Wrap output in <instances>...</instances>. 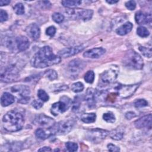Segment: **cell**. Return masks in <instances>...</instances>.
I'll use <instances>...</instances> for the list:
<instances>
[{
    "instance_id": "obj_1",
    "label": "cell",
    "mask_w": 152,
    "mask_h": 152,
    "mask_svg": "<svg viewBox=\"0 0 152 152\" xmlns=\"http://www.w3.org/2000/svg\"><path fill=\"white\" fill-rule=\"evenodd\" d=\"M61 58L55 55L48 46L40 48L31 59V65L37 68H43L59 63Z\"/></svg>"
},
{
    "instance_id": "obj_2",
    "label": "cell",
    "mask_w": 152,
    "mask_h": 152,
    "mask_svg": "<svg viewBox=\"0 0 152 152\" xmlns=\"http://www.w3.org/2000/svg\"><path fill=\"white\" fill-rule=\"evenodd\" d=\"M23 116L20 112L11 110L7 112L2 118L3 126L9 132H16L20 130L24 125Z\"/></svg>"
},
{
    "instance_id": "obj_3",
    "label": "cell",
    "mask_w": 152,
    "mask_h": 152,
    "mask_svg": "<svg viewBox=\"0 0 152 152\" xmlns=\"http://www.w3.org/2000/svg\"><path fill=\"white\" fill-rule=\"evenodd\" d=\"M122 62L125 66L134 69H141L144 65L141 56L133 50H129L125 53Z\"/></svg>"
},
{
    "instance_id": "obj_4",
    "label": "cell",
    "mask_w": 152,
    "mask_h": 152,
    "mask_svg": "<svg viewBox=\"0 0 152 152\" xmlns=\"http://www.w3.org/2000/svg\"><path fill=\"white\" fill-rule=\"evenodd\" d=\"M74 122L71 119L61 121L55 124L52 127L49 128V131L52 135H64L68 133L73 128Z\"/></svg>"
},
{
    "instance_id": "obj_5",
    "label": "cell",
    "mask_w": 152,
    "mask_h": 152,
    "mask_svg": "<svg viewBox=\"0 0 152 152\" xmlns=\"http://www.w3.org/2000/svg\"><path fill=\"white\" fill-rule=\"evenodd\" d=\"M65 12L71 18L81 20L83 21L90 20L93 14V11L91 10L80 8H69L65 11Z\"/></svg>"
},
{
    "instance_id": "obj_6",
    "label": "cell",
    "mask_w": 152,
    "mask_h": 152,
    "mask_svg": "<svg viewBox=\"0 0 152 152\" xmlns=\"http://www.w3.org/2000/svg\"><path fill=\"white\" fill-rule=\"evenodd\" d=\"M138 87V84L132 85H122L118 84V86L114 87V91L120 97L125 99L129 97L134 94Z\"/></svg>"
},
{
    "instance_id": "obj_7",
    "label": "cell",
    "mask_w": 152,
    "mask_h": 152,
    "mask_svg": "<svg viewBox=\"0 0 152 152\" xmlns=\"http://www.w3.org/2000/svg\"><path fill=\"white\" fill-rule=\"evenodd\" d=\"M72 104L71 100L66 96L61 98L60 101L53 103L51 107V113L54 116L65 112Z\"/></svg>"
},
{
    "instance_id": "obj_8",
    "label": "cell",
    "mask_w": 152,
    "mask_h": 152,
    "mask_svg": "<svg viewBox=\"0 0 152 152\" xmlns=\"http://www.w3.org/2000/svg\"><path fill=\"white\" fill-rule=\"evenodd\" d=\"M109 131L100 128H94L87 131L86 138L93 143H99L104 140L109 134Z\"/></svg>"
},
{
    "instance_id": "obj_9",
    "label": "cell",
    "mask_w": 152,
    "mask_h": 152,
    "mask_svg": "<svg viewBox=\"0 0 152 152\" xmlns=\"http://www.w3.org/2000/svg\"><path fill=\"white\" fill-rule=\"evenodd\" d=\"M12 92L17 94L19 96L18 102L21 103H27L29 100L30 97L28 94L30 93V89L27 86H15L11 88Z\"/></svg>"
},
{
    "instance_id": "obj_10",
    "label": "cell",
    "mask_w": 152,
    "mask_h": 152,
    "mask_svg": "<svg viewBox=\"0 0 152 152\" xmlns=\"http://www.w3.org/2000/svg\"><path fill=\"white\" fill-rule=\"evenodd\" d=\"M86 62L80 59H74L68 65V71L71 75L77 76L86 66Z\"/></svg>"
},
{
    "instance_id": "obj_11",
    "label": "cell",
    "mask_w": 152,
    "mask_h": 152,
    "mask_svg": "<svg viewBox=\"0 0 152 152\" xmlns=\"http://www.w3.org/2000/svg\"><path fill=\"white\" fill-rule=\"evenodd\" d=\"M118 69L116 66L110 67L100 74V80L104 83H113L118 75Z\"/></svg>"
},
{
    "instance_id": "obj_12",
    "label": "cell",
    "mask_w": 152,
    "mask_h": 152,
    "mask_svg": "<svg viewBox=\"0 0 152 152\" xmlns=\"http://www.w3.org/2000/svg\"><path fill=\"white\" fill-rule=\"evenodd\" d=\"M33 123L36 125L49 129L55 124V121L52 118L45 115L40 114L34 118Z\"/></svg>"
},
{
    "instance_id": "obj_13",
    "label": "cell",
    "mask_w": 152,
    "mask_h": 152,
    "mask_svg": "<svg viewBox=\"0 0 152 152\" xmlns=\"http://www.w3.org/2000/svg\"><path fill=\"white\" fill-rule=\"evenodd\" d=\"M84 49V46L83 45H78L75 46L66 48L59 51L58 56L64 58H68L83 51Z\"/></svg>"
},
{
    "instance_id": "obj_14",
    "label": "cell",
    "mask_w": 152,
    "mask_h": 152,
    "mask_svg": "<svg viewBox=\"0 0 152 152\" xmlns=\"http://www.w3.org/2000/svg\"><path fill=\"white\" fill-rule=\"evenodd\" d=\"M151 114H149L144 116L135 121L134 125L135 127L138 129L148 128L150 129L151 128Z\"/></svg>"
},
{
    "instance_id": "obj_15",
    "label": "cell",
    "mask_w": 152,
    "mask_h": 152,
    "mask_svg": "<svg viewBox=\"0 0 152 152\" xmlns=\"http://www.w3.org/2000/svg\"><path fill=\"white\" fill-rule=\"evenodd\" d=\"M105 52L106 50L103 48H94L86 50L84 53L83 56L86 58L95 59L101 57L105 53Z\"/></svg>"
},
{
    "instance_id": "obj_16",
    "label": "cell",
    "mask_w": 152,
    "mask_h": 152,
    "mask_svg": "<svg viewBox=\"0 0 152 152\" xmlns=\"http://www.w3.org/2000/svg\"><path fill=\"white\" fill-rule=\"evenodd\" d=\"M15 39L16 46L19 51H24L29 48L30 42L28 38H27L26 36H20L17 37Z\"/></svg>"
},
{
    "instance_id": "obj_17",
    "label": "cell",
    "mask_w": 152,
    "mask_h": 152,
    "mask_svg": "<svg viewBox=\"0 0 152 152\" xmlns=\"http://www.w3.org/2000/svg\"><path fill=\"white\" fill-rule=\"evenodd\" d=\"M28 35L34 40H37L40 36V30L36 24H31L26 28Z\"/></svg>"
},
{
    "instance_id": "obj_18",
    "label": "cell",
    "mask_w": 152,
    "mask_h": 152,
    "mask_svg": "<svg viewBox=\"0 0 152 152\" xmlns=\"http://www.w3.org/2000/svg\"><path fill=\"white\" fill-rule=\"evenodd\" d=\"M96 90L93 88H88L87 90L85 99L90 108H93L96 105Z\"/></svg>"
},
{
    "instance_id": "obj_19",
    "label": "cell",
    "mask_w": 152,
    "mask_h": 152,
    "mask_svg": "<svg viewBox=\"0 0 152 152\" xmlns=\"http://www.w3.org/2000/svg\"><path fill=\"white\" fill-rule=\"evenodd\" d=\"M135 20L138 24H147L151 23V16L150 14H145L138 11L135 15Z\"/></svg>"
},
{
    "instance_id": "obj_20",
    "label": "cell",
    "mask_w": 152,
    "mask_h": 152,
    "mask_svg": "<svg viewBox=\"0 0 152 152\" xmlns=\"http://www.w3.org/2000/svg\"><path fill=\"white\" fill-rule=\"evenodd\" d=\"M15 101V97L13 95L8 92H5L2 94L1 98V105L4 107L8 106Z\"/></svg>"
},
{
    "instance_id": "obj_21",
    "label": "cell",
    "mask_w": 152,
    "mask_h": 152,
    "mask_svg": "<svg viewBox=\"0 0 152 152\" xmlns=\"http://www.w3.org/2000/svg\"><path fill=\"white\" fill-rule=\"evenodd\" d=\"M132 27L133 25L131 23L126 22L122 26H121L118 28H117L116 32L120 36H124L129 33L131 31Z\"/></svg>"
},
{
    "instance_id": "obj_22",
    "label": "cell",
    "mask_w": 152,
    "mask_h": 152,
    "mask_svg": "<svg viewBox=\"0 0 152 152\" xmlns=\"http://www.w3.org/2000/svg\"><path fill=\"white\" fill-rule=\"evenodd\" d=\"M62 5L68 8H74L81 4V1L79 0H66L61 2Z\"/></svg>"
},
{
    "instance_id": "obj_23",
    "label": "cell",
    "mask_w": 152,
    "mask_h": 152,
    "mask_svg": "<svg viewBox=\"0 0 152 152\" xmlns=\"http://www.w3.org/2000/svg\"><path fill=\"white\" fill-rule=\"evenodd\" d=\"M96 118V115L94 113H84L81 116V119L84 123H92L95 122Z\"/></svg>"
},
{
    "instance_id": "obj_24",
    "label": "cell",
    "mask_w": 152,
    "mask_h": 152,
    "mask_svg": "<svg viewBox=\"0 0 152 152\" xmlns=\"http://www.w3.org/2000/svg\"><path fill=\"white\" fill-rule=\"evenodd\" d=\"M109 134L110 138L115 140H120L124 136V132L118 129L112 131L110 132H109Z\"/></svg>"
},
{
    "instance_id": "obj_25",
    "label": "cell",
    "mask_w": 152,
    "mask_h": 152,
    "mask_svg": "<svg viewBox=\"0 0 152 152\" xmlns=\"http://www.w3.org/2000/svg\"><path fill=\"white\" fill-rule=\"evenodd\" d=\"M35 135L36 136L41 140H45L46 138H48L50 135H51L52 134L49 132H46L44 129H43L42 128H38L37 129H36V131H35Z\"/></svg>"
},
{
    "instance_id": "obj_26",
    "label": "cell",
    "mask_w": 152,
    "mask_h": 152,
    "mask_svg": "<svg viewBox=\"0 0 152 152\" xmlns=\"http://www.w3.org/2000/svg\"><path fill=\"white\" fill-rule=\"evenodd\" d=\"M84 89V85L81 82H77L72 84L71 90L74 93H80Z\"/></svg>"
},
{
    "instance_id": "obj_27",
    "label": "cell",
    "mask_w": 152,
    "mask_h": 152,
    "mask_svg": "<svg viewBox=\"0 0 152 152\" xmlns=\"http://www.w3.org/2000/svg\"><path fill=\"white\" fill-rule=\"evenodd\" d=\"M137 33L138 36H140V37H147L150 34L149 31L145 27H144L143 26L138 27L137 30Z\"/></svg>"
},
{
    "instance_id": "obj_28",
    "label": "cell",
    "mask_w": 152,
    "mask_h": 152,
    "mask_svg": "<svg viewBox=\"0 0 152 152\" xmlns=\"http://www.w3.org/2000/svg\"><path fill=\"white\" fill-rule=\"evenodd\" d=\"M139 50L141 53L146 58H150L151 57V48H146L144 46H140L138 48Z\"/></svg>"
},
{
    "instance_id": "obj_29",
    "label": "cell",
    "mask_w": 152,
    "mask_h": 152,
    "mask_svg": "<svg viewBox=\"0 0 152 152\" xmlns=\"http://www.w3.org/2000/svg\"><path fill=\"white\" fill-rule=\"evenodd\" d=\"M103 118L105 121L109 123H113L116 120L114 114L110 112L104 113L103 115Z\"/></svg>"
},
{
    "instance_id": "obj_30",
    "label": "cell",
    "mask_w": 152,
    "mask_h": 152,
    "mask_svg": "<svg viewBox=\"0 0 152 152\" xmlns=\"http://www.w3.org/2000/svg\"><path fill=\"white\" fill-rule=\"evenodd\" d=\"M14 11L15 14L17 15H22L24 14L25 10L24 7L22 3H17L14 7Z\"/></svg>"
},
{
    "instance_id": "obj_31",
    "label": "cell",
    "mask_w": 152,
    "mask_h": 152,
    "mask_svg": "<svg viewBox=\"0 0 152 152\" xmlns=\"http://www.w3.org/2000/svg\"><path fill=\"white\" fill-rule=\"evenodd\" d=\"M45 75L50 80H53L57 78L58 74L53 69H49L45 71Z\"/></svg>"
},
{
    "instance_id": "obj_32",
    "label": "cell",
    "mask_w": 152,
    "mask_h": 152,
    "mask_svg": "<svg viewBox=\"0 0 152 152\" xmlns=\"http://www.w3.org/2000/svg\"><path fill=\"white\" fill-rule=\"evenodd\" d=\"M84 80L88 83H92L94 80V73L93 71H88L85 75Z\"/></svg>"
},
{
    "instance_id": "obj_33",
    "label": "cell",
    "mask_w": 152,
    "mask_h": 152,
    "mask_svg": "<svg viewBox=\"0 0 152 152\" xmlns=\"http://www.w3.org/2000/svg\"><path fill=\"white\" fill-rule=\"evenodd\" d=\"M52 19L53 20L57 23H62L64 20V16L59 13V12H55L52 14Z\"/></svg>"
},
{
    "instance_id": "obj_34",
    "label": "cell",
    "mask_w": 152,
    "mask_h": 152,
    "mask_svg": "<svg viewBox=\"0 0 152 152\" xmlns=\"http://www.w3.org/2000/svg\"><path fill=\"white\" fill-rule=\"evenodd\" d=\"M37 96L43 102H46L49 100V96L45 92V91L43 90L40 89V90H38Z\"/></svg>"
},
{
    "instance_id": "obj_35",
    "label": "cell",
    "mask_w": 152,
    "mask_h": 152,
    "mask_svg": "<svg viewBox=\"0 0 152 152\" xmlns=\"http://www.w3.org/2000/svg\"><path fill=\"white\" fill-rule=\"evenodd\" d=\"M148 105V102L145 100L142 99H137L134 102V106L135 107L140 108V107H143L145 106H147Z\"/></svg>"
},
{
    "instance_id": "obj_36",
    "label": "cell",
    "mask_w": 152,
    "mask_h": 152,
    "mask_svg": "<svg viewBox=\"0 0 152 152\" xmlns=\"http://www.w3.org/2000/svg\"><path fill=\"white\" fill-rule=\"evenodd\" d=\"M65 147L69 151H76L78 149L77 144L72 142H67L65 144Z\"/></svg>"
},
{
    "instance_id": "obj_37",
    "label": "cell",
    "mask_w": 152,
    "mask_h": 152,
    "mask_svg": "<svg viewBox=\"0 0 152 152\" xmlns=\"http://www.w3.org/2000/svg\"><path fill=\"white\" fill-rule=\"evenodd\" d=\"M125 7L129 10H134L136 7V3L134 1H129L125 3Z\"/></svg>"
},
{
    "instance_id": "obj_38",
    "label": "cell",
    "mask_w": 152,
    "mask_h": 152,
    "mask_svg": "<svg viewBox=\"0 0 152 152\" xmlns=\"http://www.w3.org/2000/svg\"><path fill=\"white\" fill-rule=\"evenodd\" d=\"M55 33H56V28L54 26H50L48 28H47L46 30V34L50 37L53 36Z\"/></svg>"
},
{
    "instance_id": "obj_39",
    "label": "cell",
    "mask_w": 152,
    "mask_h": 152,
    "mask_svg": "<svg viewBox=\"0 0 152 152\" xmlns=\"http://www.w3.org/2000/svg\"><path fill=\"white\" fill-rule=\"evenodd\" d=\"M8 19V14L6 11L3 10H1L0 11V21L1 22H4L7 20Z\"/></svg>"
},
{
    "instance_id": "obj_40",
    "label": "cell",
    "mask_w": 152,
    "mask_h": 152,
    "mask_svg": "<svg viewBox=\"0 0 152 152\" xmlns=\"http://www.w3.org/2000/svg\"><path fill=\"white\" fill-rule=\"evenodd\" d=\"M68 88V86L67 85H65V84H58L56 86H55V88H54V91H63L65 90L66 89Z\"/></svg>"
},
{
    "instance_id": "obj_41",
    "label": "cell",
    "mask_w": 152,
    "mask_h": 152,
    "mask_svg": "<svg viewBox=\"0 0 152 152\" xmlns=\"http://www.w3.org/2000/svg\"><path fill=\"white\" fill-rule=\"evenodd\" d=\"M107 148L110 151H119L120 150L119 147L112 144H109L107 145Z\"/></svg>"
},
{
    "instance_id": "obj_42",
    "label": "cell",
    "mask_w": 152,
    "mask_h": 152,
    "mask_svg": "<svg viewBox=\"0 0 152 152\" xmlns=\"http://www.w3.org/2000/svg\"><path fill=\"white\" fill-rule=\"evenodd\" d=\"M32 106L36 109H39L40 108H41L43 106V104L39 102V101H37V100H34L33 102H32Z\"/></svg>"
},
{
    "instance_id": "obj_43",
    "label": "cell",
    "mask_w": 152,
    "mask_h": 152,
    "mask_svg": "<svg viewBox=\"0 0 152 152\" xmlns=\"http://www.w3.org/2000/svg\"><path fill=\"white\" fill-rule=\"evenodd\" d=\"M136 115H135V113L133 112H128L126 113L125 115V117L128 119H131V118L135 117Z\"/></svg>"
},
{
    "instance_id": "obj_44",
    "label": "cell",
    "mask_w": 152,
    "mask_h": 152,
    "mask_svg": "<svg viewBox=\"0 0 152 152\" xmlns=\"http://www.w3.org/2000/svg\"><path fill=\"white\" fill-rule=\"evenodd\" d=\"M39 151H50L51 148L49 147H43L38 150Z\"/></svg>"
},
{
    "instance_id": "obj_45",
    "label": "cell",
    "mask_w": 152,
    "mask_h": 152,
    "mask_svg": "<svg viewBox=\"0 0 152 152\" xmlns=\"http://www.w3.org/2000/svg\"><path fill=\"white\" fill-rule=\"evenodd\" d=\"M10 3V1L8 0H1L0 1V5L1 6H4V5H7Z\"/></svg>"
},
{
    "instance_id": "obj_46",
    "label": "cell",
    "mask_w": 152,
    "mask_h": 152,
    "mask_svg": "<svg viewBox=\"0 0 152 152\" xmlns=\"http://www.w3.org/2000/svg\"><path fill=\"white\" fill-rule=\"evenodd\" d=\"M106 2L109 4H113L115 3H117L118 1H114V0H110V1H106Z\"/></svg>"
}]
</instances>
